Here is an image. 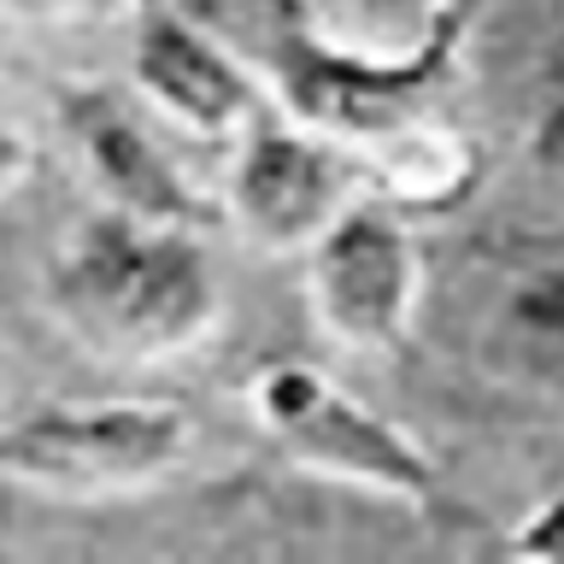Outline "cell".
I'll return each instance as SVG.
<instances>
[{
  "mask_svg": "<svg viewBox=\"0 0 564 564\" xmlns=\"http://www.w3.org/2000/svg\"><path fill=\"white\" fill-rule=\"evenodd\" d=\"M12 7L42 24H77V18H106L118 0H12Z\"/></svg>",
  "mask_w": 564,
  "mask_h": 564,
  "instance_id": "13",
  "label": "cell"
},
{
  "mask_svg": "<svg viewBox=\"0 0 564 564\" xmlns=\"http://www.w3.org/2000/svg\"><path fill=\"white\" fill-rule=\"evenodd\" d=\"M506 553L529 558V564H564V488L553 494V500H541L518 529H511Z\"/></svg>",
  "mask_w": 564,
  "mask_h": 564,
  "instance_id": "11",
  "label": "cell"
},
{
  "mask_svg": "<svg viewBox=\"0 0 564 564\" xmlns=\"http://www.w3.org/2000/svg\"><path fill=\"white\" fill-rule=\"evenodd\" d=\"M352 206V148L259 112L241 130L236 176H229V212L259 247L294 253L312 247Z\"/></svg>",
  "mask_w": 564,
  "mask_h": 564,
  "instance_id": "6",
  "label": "cell"
},
{
  "mask_svg": "<svg viewBox=\"0 0 564 564\" xmlns=\"http://www.w3.org/2000/svg\"><path fill=\"white\" fill-rule=\"evenodd\" d=\"M253 412L300 465L341 476L352 488L388 494L400 506H441L435 458L405 441L382 412H370L359 394L329 382L312 365H264L253 377Z\"/></svg>",
  "mask_w": 564,
  "mask_h": 564,
  "instance_id": "3",
  "label": "cell"
},
{
  "mask_svg": "<svg viewBox=\"0 0 564 564\" xmlns=\"http://www.w3.org/2000/svg\"><path fill=\"white\" fill-rule=\"evenodd\" d=\"M470 12H476V0H453L417 47L370 53V47H347V42L317 35L306 7L276 0L259 30V42H264L259 59L271 70L276 100L289 106L294 123L341 141L352 153H382L435 123L430 118L435 95L458 59Z\"/></svg>",
  "mask_w": 564,
  "mask_h": 564,
  "instance_id": "2",
  "label": "cell"
},
{
  "mask_svg": "<svg viewBox=\"0 0 564 564\" xmlns=\"http://www.w3.org/2000/svg\"><path fill=\"white\" fill-rule=\"evenodd\" d=\"M130 70L159 112L206 141H241V130L264 112L253 70L236 65V53H224L200 24H188L171 0L148 12Z\"/></svg>",
  "mask_w": 564,
  "mask_h": 564,
  "instance_id": "8",
  "label": "cell"
},
{
  "mask_svg": "<svg viewBox=\"0 0 564 564\" xmlns=\"http://www.w3.org/2000/svg\"><path fill=\"white\" fill-rule=\"evenodd\" d=\"M312 306L352 352H400L412 341L423 259L405 224L377 200H352L312 247Z\"/></svg>",
  "mask_w": 564,
  "mask_h": 564,
  "instance_id": "5",
  "label": "cell"
},
{
  "mask_svg": "<svg viewBox=\"0 0 564 564\" xmlns=\"http://www.w3.org/2000/svg\"><path fill=\"white\" fill-rule=\"evenodd\" d=\"M447 7H453V0H335L329 30L324 24H312V30L329 35V42H347V47L405 53V47H417L423 35L441 24V12H447Z\"/></svg>",
  "mask_w": 564,
  "mask_h": 564,
  "instance_id": "9",
  "label": "cell"
},
{
  "mask_svg": "<svg viewBox=\"0 0 564 564\" xmlns=\"http://www.w3.org/2000/svg\"><path fill=\"white\" fill-rule=\"evenodd\" d=\"M511 335L535 347L546 365H564V271L529 276L511 300Z\"/></svg>",
  "mask_w": 564,
  "mask_h": 564,
  "instance_id": "10",
  "label": "cell"
},
{
  "mask_svg": "<svg viewBox=\"0 0 564 564\" xmlns=\"http://www.w3.org/2000/svg\"><path fill=\"white\" fill-rule=\"evenodd\" d=\"M53 300L65 324L112 359H171L218 324V276L200 229L148 224L112 206L65 247Z\"/></svg>",
  "mask_w": 564,
  "mask_h": 564,
  "instance_id": "1",
  "label": "cell"
},
{
  "mask_svg": "<svg viewBox=\"0 0 564 564\" xmlns=\"http://www.w3.org/2000/svg\"><path fill=\"white\" fill-rule=\"evenodd\" d=\"M59 123L112 212H130V218H148V224H176V229H206L218 218L212 200L194 194V183L176 171V159L141 130L135 112L112 88H65Z\"/></svg>",
  "mask_w": 564,
  "mask_h": 564,
  "instance_id": "7",
  "label": "cell"
},
{
  "mask_svg": "<svg viewBox=\"0 0 564 564\" xmlns=\"http://www.w3.org/2000/svg\"><path fill=\"white\" fill-rule=\"evenodd\" d=\"M188 453V412L159 400L47 405L0 435V476L30 488L112 494L159 482Z\"/></svg>",
  "mask_w": 564,
  "mask_h": 564,
  "instance_id": "4",
  "label": "cell"
},
{
  "mask_svg": "<svg viewBox=\"0 0 564 564\" xmlns=\"http://www.w3.org/2000/svg\"><path fill=\"white\" fill-rule=\"evenodd\" d=\"M529 165L553 194H564V100H553L535 118V135H529Z\"/></svg>",
  "mask_w": 564,
  "mask_h": 564,
  "instance_id": "12",
  "label": "cell"
},
{
  "mask_svg": "<svg viewBox=\"0 0 564 564\" xmlns=\"http://www.w3.org/2000/svg\"><path fill=\"white\" fill-rule=\"evenodd\" d=\"M30 171H35V148L12 130V123H0V200H7L12 188H24Z\"/></svg>",
  "mask_w": 564,
  "mask_h": 564,
  "instance_id": "14",
  "label": "cell"
}]
</instances>
